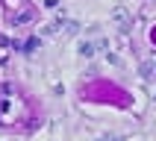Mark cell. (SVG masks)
Instances as JSON below:
<instances>
[{
  "label": "cell",
  "mask_w": 156,
  "mask_h": 141,
  "mask_svg": "<svg viewBox=\"0 0 156 141\" xmlns=\"http://www.w3.org/2000/svg\"><path fill=\"white\" fill-rule=\"evenodd\" d=\"M150 65H153V74H156V62H150Z\"/></svg>",
  "instance_id": "obj_6"
},
{
  "label": "cell",
  "mask_w": 156,
  "mask_h": 141,
  "mask_svg": "<svg viewBox=\"0 0 156 141\" xmlns=\"http://www.w3.org/2000/svg\"><path fill=\"white\" fill-rule=\"evenodd\" d=\"M77 53L83 56V59H91L97 53V41H80V47H77Z\"/></svg>",
  "instance_id": "obj_2"
},
{
  "label": "cell",
  "mask_w": 156,
  "mask_h": 141,
  "mask_svg": "<svg viewBox=\"0 0 156 141\" xmlns=\"http://www.w3.org/2000/svg\"><path fill=\"white\" fill-rule=\"evenodd\" d=\"M109 21H112L118 29H130V24H133V18H130V12H127V6H115L112 12H109Z\"/></svg>",
  "instance_id": "obj_1"
},
{
  "label": "cell",
  "mask_w": 156,
  "mask_h": 141,
  "mask_svg": "<svg viewBox=\"0 0 156 141\" xmlns=\"http://www.w3.org/2000/svg\"><path fill=\"white\" fill-rule=\"evenodd\" d=\"M106 62H109V65H115V68H121V65H124L121 56H115V53H106Z\"/></svg>",
  "instance_id": "obj_4"
},
{
  "label": "cell",
  "mask_w": 156,
  "mask_h": 141,
  "mask_svg": "<svg viewBox=\"0 0 156 141\" xmlns=\"http://www.w3.org/2000/svg\"><path fill=\"white\" fill-rule=\"evenodd\" d=\"M118 141H121V138H118Z\"/></svg>",
  "instance_id": "obj_7"
},
{
  "label": "cell",
  "mask_w": 156,
  "mask_h": 141,
  "mask_svg": "<svg viewBox=\"0 0 156 141\" xmlns=\"http://www.w3.org/2000/svg\"><path fill=\"white\" fill-rule=\"evenodd\" d=\"M77 33H80V21H65L62 35H77Z\"/></svg>",
  "instance_id": "obj_3"
},
{
  "label": "cell",
  "mask_w": 156,
  "mask_h": 141,
  "mask_svg": "<svg viewBox=\"0 0 156 141\" xmlns=\"http://www.w3.org/2000/svg\"><path fill=\"white\" fill-rule=\"evenodd\" d=\"M35 47H41V41H38V38H30V41L24 44V50H27V53H33Z\"/></svg>",
  "instance_id": "obj_5"
}]
</instances>
